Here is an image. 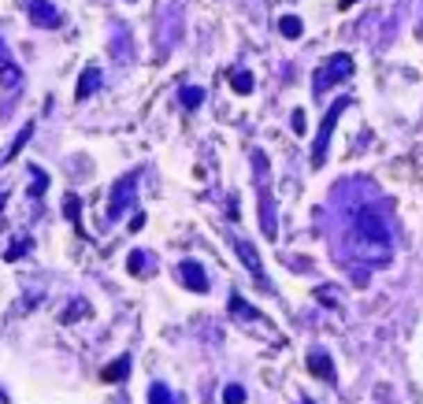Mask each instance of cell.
<instances>
[{
    "label": "cell",
    "instance_id": "cell-1",
    "mask_svg": "<svg viewBox=\"0 0 423 404\" xmlns=\"http://www.w3.org/2000/svg\"><path fill=\"white\" fill-rule=\"evenodd\" d=\"M349 104H353L349 97H338V100L331 104V112L323 115V123H320V130H316V141H312V167H316V171H320L323 164H327V148H331V134H334V126H338V115H342L345 108H349Z\"/></svg>",
    "mask_w": 423,
    "mask_h": 404
},
{
    "label": "cell",
    "instance_id": "cell-2",
    "mask_svg": "<svg viewBox=\"0 0 423 404\" xmlns=\"http://www.w3.org/2000/svg\"><path fill=\"white\" fill-rule=\"evenodd\" d=\"M356 227H360L364 241H372V245H379V249L390 245V222L379 216L375 208H360V211H356Z\"/></svg>",
    "mask_w": 423,
    "mask_h": 404
},
{
    "label": "cell",
    "instance_id": "cell-3",
    "mask_svg": "<svg viewBox=\"0 0 423 404\" xmlns=\"http://www.w3.org/2000/svg\"><path fill=\"white\" fill-rule=\"evenodd\" d=\"M353 67H356V63H353L349 52H338V56H331L327 67L316 71V93H327V86H334V82H342V78H349Z\"/></svg>",
    "mask_w": 423,
    "mask_h": 404
},
{
    "label": "cell",
    "instance_id": "cell-4",
    "mask_svg": "<svg viewBox=\"0 0 423 404\" xmlns=\"http://www.w3.org/2000/svg\"><path fill=\"white\" fill-rule=\"evenodd\" d=\"M134 189H138V175H126L112 186V204H108V219H119L126 208H134Z\"/></svg>",
    "mask_w": 423,
    "mask_h": 404
},
{
    "label": "cell",
    "instance_id": "cell-5",
    "mask_svg": "<svg viewBox=\"0 0 423 404\" xmlns=\"http://www.w3.org/2000/svg\"><path fill=\"white\" fill-rule=\"evenodd\" d=\"M19 86H23V67H19V63H15L12 49L4 45V37H0V89L15 93Z\"/></svg>",
    "mask_w": 423,
    "mask_h": 404
},
{
    "label": "cell",
    "instance_id": "cell-6",
    "mask_svg": "<svg viewBox=\"0 0 423 404\" xmlns=\"http://www.w3.org/2000/svg\"><path fill=\"white\" fill-rule=\"evenodd\" d=\"M26 12H30V23L41 26V30H56V26H63V15H60V8L52 4V0H30Z\"/></svg>",
    "mask_w": 423,
    "mask_h": 404
},
{
    "label": "cell",
    "instance_id": "cell-7",
    "mask_svg": "<svg viewBox=\"0 0 423 404\" xmlns=\"http://www.w3.org/2000/svg\"><path fill=\"white\" fill-rule=\"evenodd\" d=\"M179 282L186 286L190 293H204V290H208V274H204V267L197 260H182L179 263Z\"/></svg>",
    "mask_w": 423,
    "mask_h": 404
},
{
    "label": "cell",
    "instance_id": "cell-8",
    "mask_svg": "<svg viewBox=\"0 0 423 404\" xmlns=\"http://www.w3.org/2000/svg\"><path fill=\"white\" fill-rule=\"evenodd\" d=\"M260 227H264L267 238H275L279 234V219H275V197L267 193V186L260 182Z\"/></svg>",
    "mask_w": 423,
    "mask_h": 404
},
{
    "label": "cell",
    "instance_id": "cell-9",
    "mask_svg": "<svg viewBox=\"0 0 423 404\" xmlns=\"http://www.w3.org/2000/svg\"><path fill=\"white\" fill-rule=\"evenodd\" d=\"M234 249H238V256L245 260V267H249V274H253V279H256L260 286H264V263H260V252H256L253 245H249L245 238H234Z\"/></svg>",
    "mask_w": 423,
    "mask_h": 404
},
{
    "label": "cell",
    "instance_id": "cell-10",
    "mask_svg": "<svg viewBox=\"0 0 423 404\" xmlns=\"http://www.w3.org/2000/svg\"><path fill=\"white\" fill-rule=\"evenodd\" d=\"M308 371L320 375V378H327V382H334V364H331L327 353H308Z\"/></svg>",
    "mask_w": 423,
    "mask_h": 404
},
{
    "label": "cell",
    "instance_id": "cell-11",
    "mask_svg": "<svg viewBox=\"0 0 423 404\" xmlns=\"http://www.w3.org/2000/svg\"><path fill=\"white\" fill-rule=\"evenodd\" d=\"M97 86H101V71H97V67H85V71H82V78H78V89H74V97L85 100Z\"/></svg>",
    "mask_w": 423,
    "mask_h": 404
},
{
    "label": "cell",
    "instance_id": "cell-12",
    "mask_svg": "<svg viewBox=\"0 0 423 404\" xmlns=\"http://www.w3.org/2000/svg\"><path fill=\"white\" fill-rule=\"evenodd\" d=\"M126 371H130V360L126 356H119V360H112L104 371H101V382H108V386H115L119 378H126Z\"/></svg>",
    "mask_w": 423,
    "mask_h": 404
},
{
    "label": "cell",
    "instance_id": "cell-13",
    "mask_svg": "<svg viewBox=\"0 0 423 404\" xmlns=\"http://www.w3.org/2000/svg\"><path fill=\"white\" fill-rule=\"evenodd\" d=\"M30 137H34V123H26L23 130H19V137L12 141V148H8V152H4V159H15V156L23 152V148H26V141H30Z\"/></svg>",
    "mask_w": 423,
    "mask_h": 404
},
{
    "label": "cell",
    "instance_id": "cell-14",
    "mask_svg": "<svg viewBox=\"0 0 423 404\" xmlns=\"http://www.w3.org/2000/svg\"><path fill=\"white\" fill-rule=\"evenodd\" d=\"M149 404H179V401L164 382H153V386H149Z\"/></svg>",
    "mask_w": 423,
    "mask_h": 404
},
{
    "label": "cell",
    "instance_id": "cell-15",
    "mask_svg": "<svg viewBox=\"0 0 423 404\" xmlns=\"http://www.w3.org/2000/svg\"><path fill=\"white\" fill-rule=\"evenodd\" d=\"M279 30H282V37H301V30H305V23H301L297 15H282V23H279Z\"/></svg>",
    "mask_w": 423,
    "mask_h": 404
},
{
    "label": "cell",
    "instance_id": "cell-16",
    "mask_svg": "<svg viewBox=\"0 0 423 404\" xmlns=\"http://www.w3.org/2000/svg\"><path fill=\"white\" fill-rule=\"evenodd\" d=\"M231 86H234V93H253V74H249V71H234L231 74Z\"/></svg>",
    "mask_w": 423,
    "mask_h": 404
},
{
    "label": "cell",
    "instance_id": "cell-17",
    "mask_svg": "<svg viewBox=\"0 0 423 404\" xmlns=\"http://www.w3.org/2000/svg\"><path fill=\"white\" fill-rule=\"evenodd\" d=\"M204 100V89H197V86H190V89H182V104H186V108L193 112L197 108V104Z\"/></svg>",
    "mask_w": 423,
    "mask_h": 404
},
{
    "label": "cell",
    "instance_id": "cell-18",
    "mask_svg": "<svg viewBox=\"0 0 423 404\" xmlns=\"http://www.w3.org/2000/svg\"><path fill=\"white\" fill-rule=\"evenodd\" d=\"M63 216H67V219L74 222V227H78V197H74V193L63 197Z\"/></svg>",
    "mask_w": 423,
    "mask_h": 404
},
{
    "label": "cell",
    "instance_id": "cell-19",
    "mask_svg": "<svg viewBox=\"0 0 423 404\" xmlns=\"http://www.w3.org/2000/svg\"><path fill=\"white\" fill-rule=\"evenodd\" d=\"M223 404H245V389L242 386H226L223 389Z\"/></svg>",
    "mask_w": 423,
    "mask_h": 404
},
{
    "label": "cell",
    "instance_id": "cell-20",
    "mask_svg": "<svg viewBox=\"0 0 423 404\" xmlns=\"http://www.w3.org/2000/svg\"><path fill=\"white\" fill-rule=\"evenodd\" d=\"M45 186H49V175H45V171H34V182H30V197H41V193H45Z\"/></svg>",
    "mask_w": 423,
    "mask_h": 404
},
{
    "label": "cell",
    "instance_id": "cell-21",
    "mask_svg": "<svg viewBox=\"0 0 423 404\" xmlns=\"http://www.w3.org/2000/svg\"><path fill=\"white\" fill-rule=\"evenodd\" d=\"M26 249H30V238H19V241H15V245H12V249H8V252H4V260H8V263H12V260H19V256H23V252H26Z\"/></svg>",
    "mask_w": 423,
    "mask_h": 404
},
{
    "label": "cell",
    "instance_id": "cell-22",
    "mask_svg": "<svg viewBox=\"0 0 423 404\" xmlns=\"http://www.w3.org/2000/svg\"><path fill=\"white\" fill-rule=\"evenodd\" d=\"M145 252H130V274H145Z\"/></svg>",
    "mask_w": 423,
    "mask_h": 404
},
{
    "label": "cell",
    "instance_id": "cell-23",
    "mask_svg": "<svg viewBox=\"0 0 423 404\" xmlns=\"http://www.w3.org/2000/svg\"><path fill=\"white\" fill-rule=\"evenodd\" d=\"M316 297H320L323 304H334V290H331V286H320V290H316Z\"/></svg>",
    "mask_w": 423,
    "mask_h": 404
},
{
    "label": "cell",
    "instance_id": "cell-24",
    "mask_svg": "<svg viewBox=\"0 0 423 404\" xmlns=\"http://www.w3.org/2000/svg\"><path fill=\"white\" fill-rule=\"evenodd\" d=\"M305 126H308V119H305V112L297 108V112H294V130L301 134V130H305Z\"/></svg>",
    "mask_w": 423,
    "mask_h": 404
},
{
    "label": "cell",
    "instance_id": "cell-25",
    "mask_svg": "<svg viewBox=\"0 0 423 404\" xmlns=\"http://www.w3.org/2000/svg\"><path fill=\"white\" fill-rule=\"evenodd\" d=\"M416 37H423V23H420V26H416Z\"/></svg>",
    "mask_w": 423,
    "mask_h": 404
},
{
    "label": "cell",
    "instance_id": "cell-26",
    "mask_svg": "<svg viewBox=\"0 0 423 404\" xmlns=\"http://www.w3.org/2000/svg\"><path fill=\"white\" fill-rule=\"evenodd\" d=\"M0 401H4V389H0Z\"/></svg>",
    "mask_w": 423,
    "mask_h": 404
},
{
    "label": "cell",
    "instance_id": "cell-27",
    "mask_svg": "<svg viewBox=\"0 0 423 404\" xmlns=\"http://www.w3.org/2000/svg\"><path fill=\"white\" fill-rule=\"evenodd\" d=\"M305 404H308V401H305Z\"/></svg>",
    "mask_w": 423,
    "mask_h": 404
}]
</instances>
